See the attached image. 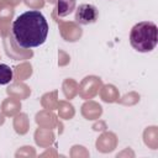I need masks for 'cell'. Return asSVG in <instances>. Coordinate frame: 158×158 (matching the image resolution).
<instances>
[{
	"label": "cell",
	"mask_w": 158,
	"mask_h": 158,
	"mask_svg": "<svg viewBox=\"0 0 158 158\" xmlns=\"http://www.w3.org/2000/svg\"><path fill=\"white\" fill-rule=\"evenodd\" d=\"M48 23L38 10H28L19 15L12 22V36L21 48H36L42 46L48 36Z\"/></svg>",
	"instance_id": "6da1fadb"
},
{
	"label": "cell",
	"mask_w": 158,
	"mask_h": 158,
	"mask_svg": "<svg viewBox=\"0 0 158 158\" xmlns=\"http://www.w3.org/2000/svg\"><path fill=\"white\" fill-rule=\"evenodd\" d=\"M75 9V0H57V12L59 16H67Z\"/></svg>",
	"instance_id": "277c9868"
},
{
	"label": "cell",
	"mask_w": 158,
	"mask_h": 158,
	"mask_svg": "<svg viewBox=\"0 0 158 158\" xmlns=\"http://www.w3.org/2000/svg\"><path fill=\"white\" fill-rule=\"evenodd\" d=\"M131 46L141 52H151L158 43V27L152 21H141L136 23L130 32Z\"/></svg>",
	"instance_id": "7a4b0ae2"
},
{
	"label": "cell",
	"mask_w": 158,
	"mask_h": 158,
	"mask_svg": "<svg viewBox=\"0 0 158 158\" xmlns=\"http://www.w3.org/2000/svg\"><path fill=\"white\" fill-rule=\"evenodd\" d=\"M99 17V11L96 6L91 4H81L75 11V21L80 25L94 23Z\"/></svg>",
	"instance_id": "3957f363"
},
{
	"label": "cell",
	"mask_w": 158,
	"mask_h": 158,
	"mask_svg": "<svg viewBox=\"0 0 158 158\" xmlns=\"http://www.w3.org/2000/svg\"><path fill=\"white\" fill-rule=\"evenodd\" d=\"M12 69L4 63H0V85H6L12 80Z\"/></svg>",
	"instance_id": "5b68a950"
}]
</instances>
